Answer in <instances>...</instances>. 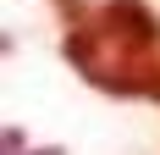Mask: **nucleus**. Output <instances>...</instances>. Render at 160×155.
Instances as JSON below:
<instances>
[{
  "label": "nucleus",
  "mask_w": 160,
  "mask_h": 155,
  "mask_svg": "<svg viewBox=\"0 0 160 155\" xmlns=\"http://www.w3.org/2000/svg\"><path fill=\"white\" fill-rule=\"evenodd\" d=\"M33 155H61V150H33Z\"/></svg>",
  "instance_id": "f257e3e1"
}]
</instances>
